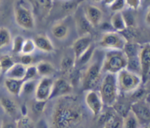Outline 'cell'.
I'll return each instance as SVG.
<instances>
[{"mask_svg":"<svg viewBox=\"0 0 150 128\" xmlns=\"http://www.w3.org/2000/svg\"><path fill=\"white\" fill-rule=\"evenodd\" d=\"M111 25L117 32H121L126 29V25L121 12H116L111 18Z\"/></svg>","mask_w":150,"mask_h":128,"instance_id":"obj_24","label":"cell"},{"mask_svg":"<svg viewBox=\"0 0 150 128\" xmlns=\"http://www.w3.org/2000/svg\"><path fill=\"white\" fill-rule=\"evenodd\" d=\"M102 72V64L98 62L92 63L81 76V81L83 90H94L100 82Z\"/></svg>","mask_w":150,"mask_h":128,"instance_id":"obj_6","label":"cell"},{"mask_svg":"<svg viewBox=\"0 0 150 128\" xmlns=\"http://www.w3.org/2000/svg\"><path fill=\"white\" fill-rule=\"evenodd\" d=\"M25 38L21 35H17L12 40V51L15 54H21Z\"/></svg>","mask_w":150,"mask_h":128,"instance_id":"obj_33","label":"cell"},{"mask_svg":"<svg viewBox=\"0 0 150 128\" xmlns=\"http://www.w3.org/2000/svg\"><path fill=\"white\" fill-rule=\"evenodd\" d=\"M85 16L93 27L98 26L102 22L103 13L97 6L93 4H87L83 9Z\"/></svg>","mask_w":150,"mask_h":128,"instance_id":"obj_13","label":"cell"},{"mask_svg":"<svg viewBox=\"0 0 150 128\" xmlns=\"http://www.w3.org/2000/svg\"><path fill=\"white\" fill-rule=\"evenodd\" d=\"M38 71H37L36 66L35 65H29L26 67V73H25L23 81L34 80L36 78V76H38Z\"/></svg>","mask_w":150,"mask_h":128,"instance_id":"obj_36","label":"cell"},{"mask_svg":"<svg viewBox=\"0 0 150 128\" xmlns=\"http://www.w3.org/2000/svg\"><path fill=\"white\" fill-rule=\"evenodd\" d=\"M92 45V38L90 35L80 36L73 42L72 45L75 61Z\"/></svg>","mask_w":150,"mask_h":128,"instance_id":"obj_14","label":"cell"},{"mask_svg":"<svg viewBox=\"0 0 150 128\" xmlns=\"http://www.w3.org/2000/svg\"><path fill=\"white\" fill-rule=\"evenodd\" d=\"M85 114L76 96L57 98L50 118L51 128H84Z\"/></svg>","mask_w":150,"mask_h":128,"instance_id":"obj_1","label":"cell"},{"mask_svg":"<svg viewBox=\"0 0 150 128\" xmlns=\"http://www.w3.org/2000/svg\"><path fill=\"white\" fill-rule=\"evenodd\" d=\"M54 80L51 77H42L38 82L35 91V99L38 101L49 100Z\"/></svg>","mask_w":150,"mask_h":128,"instance_id":"obj_8","label":"cell"},{"mask_svg":"<svg viewBox=\"0 0 150 128\" xmlns=\"http://www.w3.org/2000/svg\"><path fill=\"white\" fill-rule=\"evenodd\" d=\"M141 6L148 7L150 6V0H141Z\"/></svg>","mask_w":150,"mask_h":128,"instance_id":"obj_43","label":"cell"},{"mask_svg":"<svg viewBox=\"0 0 150 128\" xmlns=\"http://www.w3.org/2000/svg\"><path fill=\"white\" fill-rule=\"evenodd\" d=\"M122 17L124 18L126 27L127 28H136V16L133 12L130 10H123L121 11Z\"/></svg>","mask_w":150,"mask_h":128,"instance_id":"obj_28","label":"cell"},{"mask_svg":"<svg viewBox=\"0 0 150 128\" xmlns=\"http://www.w3.org/2000/svg\"><path fill=\"white\" fill-rule=\"evenodd\" d=\"M1 128H17L16 123L10 120H4L1 124Z\"/></svg>","mask_w":150,"mask_h":128,"instance_id":"obj_41","label":"cell"},{"mask_svg":"<svg viewBox=\"0 0 150 128\" xmlns=\"http://www.w3.org/2000/svg\"><path fill=\"white\" fill-rule=\"evenodd\" d=\"M72 92H73V86L70 81L63 78H59L54 81L52 92L49 100L57 99L60 97L71 95Z\"/></svg>","mask_w":150,"mask_h":128,"instance_id":"obj_10","label":"cell"},{"mask_svg":"<svg viewBox=\"0 0 150 128\" xmlns=\"http://www.w3.org/2000/svg\"><path fill=\"white\" fill-rule=\"evenodd\" d=\"M79 1H80V0H75V1L69 0V1L64 3L62 6V7L64 10V11L67 12V13H71V12L76 10V9L77 8V6L79 4Z\"/></svg>","mask_w":150,"mask_h":128,"instance_id":"obj_37","label":"cell"},{"mask_svg":"<svg viewBox=\"0 0 150 128\" xmlns=\"http://www.w3.org/2000/svg\"><path fill=\"white\" fill-rule=\"evenodd\" d=\"M139 125V120L130 110L128 113L123 117L122 128H138Z\"/></svg>","mask_w":150,"mask_h":128,"instance_id":"obj_26","label":"cell"},{"mask_svg":"<svg viewBox=\"0 0 150 128\" xmlns=\"http://www.w3.org/2000/svg\"><path fill=\"white\" fill-rule=\"evenodd\" d=\"M102 120L104 128H122L123 117L115 111L105 112Z\"/></svg>","mask_w":150,"mask_h":128,"instance_id":"obj_16","label":"cell"},{"mask_svg":"<svg viewBox=\"0 0 150 128\" xmlns=\"http://www.w3.org/2000/svg\"><path fill=\"white\" fill-rule=\"evenodd\" d=\"M26 66L23 65L21 63H15L5 73L6 78L23 80L25 73H26Z\"/></svg>","mask_w":150,"mask_h":128,"instance_id":"obj_22","label":"cell"},{"mask_svg":"<svg viewBox=\"0 0 150 128\" xmlns=\"http://www.w3.org/2000/svg\"><path fill=\"white\" fill-rule=\"evenodd\" d=\"M149 88L150 89V84H149Z\"/></svg>","mask_w":150,"mask_h":128,"instance_id":"obj_50","label":"cell"},{"mask_svg":"<svg viewBox=\"0 0 150 128\" xmlns=\"http://www.w3.org/2000/svg\"><path fill=\"white\" fill-rule=\"evenodd\" d=\"M16 23L21 28L26 30H32L35 28V21L33 12L26 6L24 0H18L14 7Z\"/></svg>","mask_w":150,"mask_h":128,"instance_id":"obj_4","label":"cell"},{"mask_svg":"<svg viewBox=\"0 0 150 128\" xmlns=\"http://www.w3.org/2000/svg\"><path fill=\"white\" fill-rule=\"evenodd\" d=\"M16 62L12 57L8 54H3L0 56V68L2 73H5Z\"/></svg>","mask_w":150,"mask_h":128,"instance_id":"obj_30","label":"cell"},{"mask_svg":"<svg viewBox=\"0 0 150 128\" xmlns=\"http://www.w3.org/2000/svg\"><path fill=\"white\" fill-rule=\"evenodd\" d=\"M126 5L130 9L137 10L141 7V0H125Z\"/></svg>","mask_w":150,"mask_h":128,"instance_id":"obj_40","label":"cell"},{"mask_svg":"<svg viewBox=\"0 0 150 128\" xmlns=\"http://www.w3.org/2000/svg\"><path fill=\"white\" fill-rule=\"evenodd\" d=\"M1 0H0V4H1Z\"/></svg>","mask_w":150,"mask_h":128,"instance_id":"obj_49","label":"cell"},{"mask_svg":"<svg viewBox=\"0 0 150 128\" xmlns=\"http://www.w3.org/2000/svg\"><path fill=\"white\" fill-rule=\"evenodd\" d=\"M35 49H36V46H35L33 39H30V38L25 39L21 54H32L35 52Z\"/></svg>","mask_w":150,"mask_h":128,"instance_id":"obj_34","label":"cell"},{"mask_svg":"<svg viewBox=\"0 0 150 128\" xmlns=\"http://www.w3.org/2000/svg\"><path fill=\"white\" fill-rule=\"evenodd\" d=\"M70 29L67 23L64 21H59L53 25L51 28V33L53 36L57 40H63L68 37Z\"/></svg>","mask_w":150,"mask_h":128,"instance_id":"obj_21","label":"cell"},{"mask_svg":"<svg viewBox=\"0 0 150 128\" xmlns=\"http://www.w3.org/2000/svg\"><path fill=\"white\" fill-rule=\"evenodd\" d=\"M126 5L125 0H114V2L109 6L111 11L114 12H121L125 9Z\"/></svg>","mask_w":150,"mask_h":128,"instance_id":"obj_38","label":"cell"},{"mask_svg":"<svg viewBox=\"0 0 150 128\" xmlns=\"http://www.w3.org/2000/svg\"><path fill=\"white\" fill-rule=\"evenodd\" d=\"M0 105L7 115L10 117L17 116L19 111V106L14 99L9 97L0 98Z\"/></svg>","mask_w":150,"mask_h":128,"instance_id":"obj_18","label":"cell"},{"mask_svg":"<svg viewBox=\"0 0 150 128\" xmlns=\"http://www.w3.org/2000/svg\"><path fill=\"white\" fill-rule=\"evenodd\" d=\"M139 56L142 81H146L150 76V44H145L140 48Z\"/></svg>","mask_w":150,"mask_h":128,"instance_id":"obj_9","label":"cell"},{"mask_svg":"<svg viewBox=\"0 0 150 128\" xmlns=\"http://www.w3.org/2000/svg\"><path fill=\"white\" fill-rule=\"evenodd\" d=\"M36 48L45 53H51L54 51V46L52 42L45 35H38L33 39Z\"/></svg>","mask_w":150,"mask_h":128,"instance_id":"obj_19","label":"cell"},{"mask_svg":"<svg viewBox=\"0 0 150 128\" xmlns=\"http://www.w3.org/2000/svg\"><path fill=\"white\" fill-rule=\"evenodd\" d=\"M117 75L106 73L100 85L99 94L104 105L112 106L117 103L119 95Z\"/></svg>","mask_w":150,"mask_h":128,"instance_id":"obj_3","label":"cell"},{"mask_svg":"<svg viewBox=\"0 0 150 128\" xmlns=\"http://www.w3.org/2000/svg\"><path fill=\"white\" fill-rule=\"evenodd\" d=\"M144 21L146 24L147 25V26H150V6L149 7H148L147 10H146V15H145Z\"/></svg>","mask_w":150,"mask_h":128,"instance_id":"obj_42","label":"cell"},{"mask_svg":"<svg viewBox=\"0 0 150 128\" xmlns=\"http://www.w3.org/2000/svg\"><path fill=\"white\" fill-rule=\"evenodd\" d=\"M92 1H93L94 2H100L103 0H92Z\"/></svg>","mask_w":150,"mask_h":128,"instance_id":"obj_46","label":"cell"},{"mask_svg":"<svg viewBox=\"0 0 150 128\" xmlns=\"http://www.w3.org/2000/svg\"><path fill=\"white\" fill-rule=\"evenodd\" d=\"M1 73H1V68H0V75H1Z\"/></svg>","mask_w":150,"mask_h":128,"instance_id":"obj_47","label":"cell"},{"mask_svg":"<svg viewBox=\"0 0 150 128\" xmlns=\"http://www.w3.org/2000/svg\"><path fill=\"white\" fill-rule=\"evenodd\" d=\"M144 128H149V127H144Z\"/></svg>","mask_w":150,"mask_h":128,"instance_id":"obj_48","label":"cell"},{"mask_svg":"<svg viewBox=\"0 0 150 128\" xmlns=\"http://www.w3.org/2000/svg\"><path fill=\"white\" fill-rule=\"evenodd\" d=\"M47 101H38L35 100V103H33L32 106V109L33 113L36 115H40L44 112L46 105Z\"/></svg>","mask_w":150,"mask_h":128,"instance_id":"obj_35","label":"cell"},{"mask_svg":"<svg viewBox=\"0 0 150 128\" xmlns=\"http://www.w3.org/2000/svg\"><path fill=\"white\" fill-rule=\"evenodd\" d=\"M23 81H24L21 79L6 78L4 81V86L10 95L13 96H20Z\"/></svg>","mask_w":150,"mask_h":128,"instance_id":"obj_20","label":"cell"},{"mask_svg":"<svg viewBox=\"0 0 150 128\" xmlns=\"http://www.w3.org/2000/svg\"><path fill=\"white\" fill-rule=\"evenodd\" d=\"M130 111L134 114L140 122H150V107L146 100H139L130 106Z\"/></svg>","mask_w":150,"mask_h":128,"instance_id":"obj_12","label":"cell"},{"mask_svg":"<svg viewBox=\"0 0 150 128\" xmlns=\"http://www.w3.org/2000/svg\"><path fill=\"white\" fill-rule=\"evenodd\" d=\"M37 83L38 82L34 80H29V81H24L22 85L21 89V95H30L32 94L35 93V88H36Z\"/></svg>","mask_w":150,"mask_h":128,"instance_id":"obj_32","label":"cell"},{"mask_svg":"<svg viewBox=\"0 0 150 128\" xmlns=\"http://www.w3.org/2000/svg\"><path fill=\"white\" fill-rule=\"evenodd\" d=\"M16 123L17 128H35V122L26 114L18 119Z\"/></svg>","mask_w":150,"mask_h":128,"instance_id":"obj_31","label":"cell"},{"mask_svg":"<svg viewBox=\"0 0 150 128\" xmlns=\"http://www.w3.org/2000/svg\"><path fill=\"white\" fill-rule=\"evenodd\" d=\"M12 35L10 30L4 26L0 27V49L10 45L12 42Z\"/></svg>","mask_w":150,"mask_h":128,"instance_id":"obj_27","label":"cell"},{"mask_svg":"<svg viewBox=\"0 0 150 128\" xmlns=\"http://www.w3.org/2000/svg\"><path fill=\"white\" fill-rule=\"evenodd\" d=\"M76 26L79 37L88 35L90 34L93 26L91 25V23L86 18L83 10L79 13L77 12V15L76 16Z\"/></svg>","mask_w":150,"mask_h":128,"instance_id":"obj_17","label":"cell"},{"mask_svg":"<svg viewBox=\"0 0 150 128\" xmlns=\"http://www.w3.org/2000/svg\"><path fill=\"white\" fill-rule=\"evenodd\" d=\"M126 42L127 40L122 34L118 32H109L103 35L99 45L105 49L123 50Z\"/></svg>","mask_w":150,"mask_h":128,"instance_id":"obj_7","label":"cell"},{"mask_svg":"<svg viewBox=\"0 0 150 128\" xmlns=\"http://www.w3.org/2000/svg\"><path fill=\"white\" fill-rule=\"evenodd\" d=\"M127 58L123 50H109L106 51L102 62V71L116 74L127 67Z\"/></svg>","mask_w":150,"mask_h":128,"instance_id":"obj_2","label":"cell"},{"mask_svg":"<svg viewBox=\"0 0 150 128\" xmlns=\"http://www.w3.org/2000/svg\"><path fill=\"white\" fill-rule=\"evenodd\" d=\"M34 11L41 17L46 18L54 7V0H30Z\"/></svg>","mask_w":150,"mask_h":128,"instance_id":"obj_15","label":"cell"},{"mask_svg":"<svg viewBox=\"0 0 150 128\" xmlns=\"http://www.w3.org/2000/svg\"><path fill=\"white\" fill-rule=\"evenodd\" d=\"M95 53V47L91 45L76 60V65H84L91 61Z\"/></svg>","mask_w":150,"mask_h":128,"instance_id":"obj_25","label":"cell"},{"mask_svg":"<svg viewBox=\"0 0 150 128\" xmlns=\"http://www.w3.org/2000/svg\"><path fill=\"white\" fill-rule=\"evenodd\" d=\"M76 66V61L74 58L65 56L62 57L60 62V67L63 73H68Z\"/></svg>","mask_w":150,"mask_h":128,"instance_id":"obj_29","label":"cell"},{"mask_svg":"<svg viewBox=\"0 0 150 128\" xmlns=\"http://www.w3.org/2000/svg\"><path fill=\"white\" fill-rule=\"evenodd\" d=\"M38 76L42 77H50L54 74L55 67L51 62L47 61H40L36 64Z\"/></svg>","mask_w":150,"mask_h":128,"instance_id":"obj_23","label":"cell"},{"mask_svg":"<svg viewBox=\"0 0 150 128\" xmlns=\"http://www.w3.org/2000/svg\"><path fill=\"white\" fill-rule=\"evenodd\" d=\"M103 3L105 5L110 6L113 2H114V0H103Z\"/></svg>","mask_w":150,"mask_h":128,"instance_id":"obj_44","label":"cell"},{"mask_svg":"<svg viewBox=\"0 0 150 128\" xmlns=\"http://www.w3.org/2000/svg\"><path fill=\"white\" fill-rule=\"evenodd\" d=\"M146 102L147 103V104L149 105V106L150 107V94H149V95H148L147 97H146Z\"/></svg>","mask_w":150,"mask_h":128,"instance_id":"obj_45","label":"cell"},{"mask_svg":"<svg viewBox=\"0 0 150 128\" xmlns=\"http://www.w3.org/2000/svg\"><path fill=\"white\" fill-rule=\"evenodd\" d=\"M119 90L124 93L137 90L142 82V76L136 73L125 68L117 74Z\"/></svg>","mask_w":150,"mask_h":128,"instance_id":"obj_5","label":"cell"},{"mask_svg":"<svg viewBox=\"0 0 150 128\" xmlns=\"http://www.w3.org/2000/svg\"><path fill=\"white\" fill-rule=\"evenodd\" d=\"M85 103L94 117H98L100 114L104 105L99 92L98 93L95 90L87 91L85 96Z\"/></svg>","mask_w":150,"mask_h":128,"instance_id":"obj_11","label":"cell"},{"mask_svg":"<svg viewBox=\"0 0 150 128\" xmlns=\"http://www.w3.org/2000/svg\"><path fill=\"white\" fill-rule=\"evenodd\" d=\"M34 58L32 56V54H23L19 58V62L21 63L22 64L25 66H29L32 65L33 63Z\"/></svg>","mask_w":150,"mask_h":128,"instance_id":"obj_39","label":"cell"}]
</instances>
